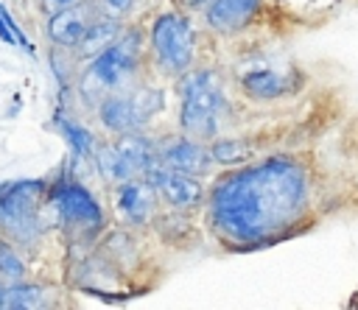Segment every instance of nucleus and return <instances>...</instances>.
<instances>
[{"label": "nucleus", "instance_id": "f257e3e1", "mask_svg": "<svg viewBox=\"0 0 358 310\" xmlns=\"http://www.w3.org/2000/svg\"><path fill=\"white\" fill-rule=\"evenodd\" d=\"M308 204V176L285 156L232 170L210 193V226L232 246H260L282 235Z\"/></svg>", "mask_w": 358, "mask_h": 310}, {"label": "nucleus", "instance_id": "f03ea898", "mask_svg": "<svg viewBox=\"0 0 358 310\" xmlns=\"http://www.w3.org/2000/svg\"><path fill=\"white\" fill-rule=\"evenodd\" d=\"M143 61V34L137 28L123 31L109 47L87 59L76 75V89L84 103L98 106L106 95L126 92L134 87Z\"/></svg>", "mask_w": 358, "mask_h": 310}, {"label": "nucleus", "instance_id": "7ed1b4c3", "mask_svg": "<svg viewBox=\"0 0 358 310\" xmlns=\"http://www.w3.org/2000/svg\"><path fill=\"white\" fill-rule=\"evenodd\" d=\"M179 92V126L193 140H210L218 131L224 92L213 70L182 73L176 81Z\"/></svg>", "mask_w": 358, "mask_h": 310}, {"label": "nucleus", "instance_id": "20e7f679", "mask_svg": "<svg viewBox=\"0 0 358 310\" xmlns=\"http://www.w3.org/2000/svg\"><path fill=\"white\" fill-rule=\"evenodd\" d=\"M45 198V182L28 179L14 182L0 190V237L17 246L36 243L42 223H39V204Z\"/></svg>", "mask_w": 358, "mask_h": 310}, {"label": "nucleus", "instance_id": "39448f33", "mask_svg": "<svg viewBox=\"0 0 358 310\" xmlns=\"http://www.w3.org/2000/svg\"><path fill=\"white\" fill-rule=\"evenodd\" d=\"M148 45L154 64L165 75H182L196 59V31L190 20L179 11H162L154 17L148 31Z\"/></svg>", "mask_w": 358, "mask_h": 310}, {"label": "nucleus", "instance_id": "423d86ee", "mask_svg": "<svg viewBox=\"0 0 358 310\" xmlns=\"http://www.w3.org/2000/svg\"><path fill=\"white\" fill-rule=\"evenodd\" d=\"M95 109L106 131H115V134L140 131L162 109V92L154 87H131L126 92L106 95Z\"/></svg>", "mask_w": 358, "mask_h": 310}, {"label": "nucleus", "instance_id": "0eeeda50", "mask_svg": "<svg viewBox=\"0 0 358 310\" xmlns=\"http://www.w3.org/2000/svg\"><path fill=\"white\" fill-rule=\"evenodd\" d=\"M143 179L159 190V195L173 207V209H196L204 201V187L193 173H182V170H171L162 162H154Z\"/></svg>", "mask_w": 358, "mask_h": 310}, {"label": "nucleus", "instance_id": "6e6552de", "mask_svg": "<svg viewBox=\"0 0 358 310\" xmlns=\"http://www.w3.org/2000/svg\"><path fill=\"white\" fill-rule=\"evenodd\" d=\"M98 17H101V11H98L95 0H78V3H73V6H67L62 11H56V14H50V20L45 25V34H48V39H50L53 47L73 50Z\"/></svg>", "mask_w": 358, "mask_h": 310}, {"label": "nucleus", "instance_id": "1a4fd4ad", "mask_svg": "<svg viewBox=\"0 0 358 310\" xmlns=\"http://www.w3.org/2000/svg\"><path fill=\"white\" fill-rule=\"evenodd\" d=\"M53 201L67 226H73L78 232H98L103 226V212H101L98 201L81 184H70V182L59 184L53 190Z\"/></svg>", "mask_w": 358, "mask_h": 310}, {"label": "nucleus", "instance_id": "9d476101", "mask_svg": "<svg viewBox=\"0 0 358 310\" xmlns=\"http://www.w3.org/2000/svg\"><path fill=\"white\" fill-rule=\"evenodd\" d=\"M159 162L171 170H182V173H204L213 162L210 156V148L196 142L193 137H173V140H165L159 145Z\"/></svg>", "mask_w": 358, "mask_h": 310}, {"label": "nucleus", "instance_id": "9b49d317", "mask_svg": "<svg viewBox=\"0 0 358 310\" xmlns=\"http://www.w3.org/2000/svg\"><path fill=\"white\" fill-rule=\"evenodd\" d=\"M112 145H115L129 176H143L154 162H159V142L148 140L140 131L117 134V142H112Z\"/></svg>", "mask_w": 358, "mask_h": 310}, {"label": "nucleus", "instance_id": "f8f14e48", "mask_svg": "<svg viewBox=\"0 0 358 310\" xmlns=\"http://www.w3.org/2000/svg\"><path fill=\"white\" fill-rule=\"evenodd\" d=\"M117 209L131 223H145L157 209V190L143 176H131L117 187Z\"/></svg>", "mask_w": 358, "mask_h": 310}, {"label": "nucleus", "instance_id": "ddd939ff", "mask_svg": "<svg viewBox=\"0 0 358 310\" xmlns=\"http://www.w3.org/2000/svg\"><path fill=\"white\" fill-rule=\"evenodd\" d=\"M260 8V0H210L204 20L218 34H235L241 31Z\"/></svg>", "mask_w": 358, "mask_h": 310}, {"label": "nucleus", "instance_id": "4468645a", "mask_svg": "<svg viewBox=\"0 0 358 310\" xmlns=\"http://www.w3.org/2000/svg\"><path fill=\"white\" fill-rule=\"evenodd\" d=\"M123 25H120V20H112V17H98L92 25H90V31L81 36V42L73 47V56L76 59H81V61H87V59H92V56H98L103 47H109L123 31H120Z\"/></svg>", "mask_w": 358, "mask_h": 310}, {"label": "nucleus", "instance_id": "2eb2a0df", "mask_svg": "<svg viewBox=\"0 0 358 310\" xmlns=\"http://www.w3.org/2000/svg\"><path fill=\"white\" fill-rule=\"evenodd\" d=\"M241 87L246 95L257 98V101H271V98H280L285 92L294 89V81L291 75L285 73H274V70H255V73H246L241 78Z\"/></svg>", "mask_w": 358, "mask_h": 310}, {"label": "nucleus", "instance_id": "dca6fc26", "mask_svg": "<svg viewBox=\"0 0 358 310\" xmlns=\"http://www.w3.org/2000/svg\"><path fill=\"white\" fill-rule=\"evenodd\" d=\"M45 304V290L36 285H8L0 288V307L6 310H31V307H42Z\"/></svg>", "mask_w": 358, "mask_h": 310}, {"label": "nucleus", "instance_id": "f3484780", "mask_svg": "<svg viewBox=\"0 0 358 310\" xmlns=\"http://www.w3.org/2000/svg\"><path fill=\"white\" fill-rule=\"evenodd\" d=\"M92 159H95V165H98V170H101V176H103L106 182L120 184V182L131 179V176L126 173V168H123V162H120V156H117L115 145H95Z\"/></svg>", "mask_w": 358, "mask_h": 310}, {"label": "nucleus", "instance_id": "a211bd4d", "mask_svg": "<svg viewBox=\"0 0 358 310\" xmlns=\"http://www.w3.org/2000/svg\"><path fill=\"white\" fill-rule=\"evenodd\" d=\"M210 156L218 165H238L249 156V145H243L241 140H218L210 145Z\"/></svg>", "mask_w": 358, "mask_h": 310}, {"label": "nucleus", "instance_id": "6ab92c4d", "mask_svg": "<svg viewBox=\"0 0 358 310\" xmlns=\"http://www.w3.org/2000/svg\"><path fill=\"white\" fill-rule=\"evenodd\" d=\"M62 128H64V137H67L70 148H73L78 156H92V151H95V137L90 134V128H84V126H78V123H73V120H64Z\"/></svg>", "mask_w": 358, "mask_h": 310}, {"label": "nucleus", "instance_id": "aec40b11", "mask_svg": "<svg viewBox=\"0 0 358 310\" xmlns=\"http://www.w3.org/2000/svg\"><path fill=\"white\" fill-rule=\"evenodd\" d=\"M0 276L14 279V282L25 276V263L6 237H0Z\"/></svg>", "mask_w": 358, "mask_h": 310}, {"label": "nucleus", "instance_id": "412c9836", "mask_svg": "<svg viewBox=\"0 0 358 310\" xmlns=\"http://www.w3.org/2000/svg\"><path fill=\"white\" fill-rule=\"evenodd\" d=\"M134 3L137 0H95L101 17H112V20H120V22H123V17H129L134 11Z\"/></svg>", "mask_w": 358, "mask_h": 310}, {"label": "nucleus", "instance_id": "4be33fe9", "mask_svg": "<svg viewBox=\"0 0 358 310\" xmlns=\"http://www.w3.org/2000/svg\"><path fill=\"white\" fill-rule=\"evenodd\" d=\"M0 20H3L6 25H8V31H11V34H14V39H17V45H25V47H28V53H34L31 42H28V39H25V34L20 31V25H17V22H14L11 17H8V11H6V6H3V3H0Z\"/></svg>", "mask_w": 358, "mask_h": 310}, {"label": "nucleus", "instance_id": "5701e85b", "mask_svg": "<svg viewBox=\"0 0 358 310\" xmlns=\"http://www.w3.org/2000/svg\"><path fill=\"white\" fill-rule=\"evenodd\" d=\"M73 3H78V0H39V11L50 17V14H56V11H62V8L73 6Z\"/></svg>", "mask_w": 358, "mask_h": 310}, {"label": "nucleus", "instance_id": "b1692460", "mask_svg": "<svg viewBox=\"0 0 358 310\" xmlns=\"http://www.w3.org/2000/svg\"><path fill=\"white\" fill-rule=\"evenodd\" d=\"M0 39H3V42H8V45H17V39H14V34L8 31V25H6L3 20H0Z\"/></svg>", "mask_w": 358, "mask_h": 310}, {"label": "nucleus", "instance_id": "393cba45", "mask_svg": "<svg viewBox=\"0 0 358 310\" xmlns=\"http://www.w3.org/2000/svg\"><path fill=\"white\" fill-rule=\"evenodd\" d=\"M187 6H204V3H210V0H185Z\"/></svg>", "mask_w": 358, "mask_h": 310}]
</instances>
